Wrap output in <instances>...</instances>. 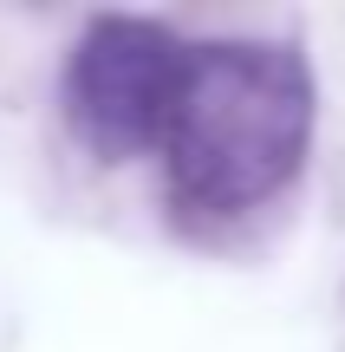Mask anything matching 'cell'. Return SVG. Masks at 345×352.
Here are the masks:
<instances>
[{
	"instance_id": "6da1fadb",
	"label": "cell",
	"mask_w": 345,
	"mask_h": 352,
	"mask_svg": "<svg viewBox=\"0 0 345 352\" xmlns=\"http://www.w3.org/2000/svg\"><path fill=\"white\" fill-rule=\"evenodd\" d=\"M313 138V78L294 46L209 39L182 52L176 104L163 124V164L189 209L235 215L267 202L300 170Z\"/></svg>"
},
{
	"instance_id": "7a4b0ae2",
	"label": "cell",
	"mask_w": 345,
	"mask_h": 352,
	"mask_svg": "<svg viewBox=\"0 0 345 352\" xmlns=\"http://www.w3.org/2000/svg\"><path fill=\"white\" fill-rule=\"evenodd\" d=\"M182 39L156 20L137 13H104L85 26L65 72V111L72 131L91 144L98 157L124 164L163 144L169 104H176V78H182Z\"/></svg>"
}]
</instances>
